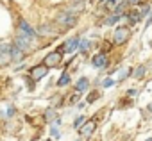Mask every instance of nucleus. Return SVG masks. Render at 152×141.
<instances>
[{
  "label": "nucleus",
  "instance_id": "nucleus-18",
  "mask_svg": "<svg viewBox=\"0 0 152 141\" xmlns=\"http://www.w3.org/2000/svg\"><path fill=\"white\" fill-rule=\"evenodd\" d=\"M79 48H81L83 52H86V50L90 48V41H88V39H81V41H79Z\"/></svg>",
  "mask_w": 152,
  "mask_h": 141
},
{
  "label": "nucleus",
  "instance_id": "nucleus-11",
  "mask_svg": "<svg viewBox=\"0 0 152 141\" xmlns=\"http://www.w3.org/2000/svg\"><path fill=\"white\" fill-rule=\"evenodd\" d=\"M23 55H25V52H23V50H20V48L13 43V45H11V61L20 63V61H23Z\"/></svg>",
  "mask_w": 152,
  "mask_h": 141
},
{
  "label": "nucleus",
  "instance_id": "nucleus-7",
  "mask_svg": "<svg viewBox=\"0 0 152 141\" xmlns=\"http://www.w3.org/2000/svg\"><path fill=\"white\" fill-rule=\"evenodd\" d=\"M47 72H48V68H47L45 64L34 66V68L31 70V79H32V81H41V79L47 75Z\"/></svg>",
  "mask_w": 152,
  "mask_h": 141
},
{
  "label": "nucleus",
  "instance_id": "nucleus-23",
  "mask_svg": "<svg viewBox=\"0 0 152 141\" xmlns=\"http://www.w3.org/2000/svg\"><path fill=\"white\" fill-rule=\"evenodd\" d=\"M52 118H54V109H47V113H45V120L50 121Z\"/></svg>",
  "mask_w": 152,
  "mask_h": 141
},
{
  "label": "nucleus",
  "instance_id": "nucleus-12",
  "mask_svg": "<svg viewBox=\"0 0 152 141\" xmlns=\"http://www.w3.org/2000/svg\"><path fill=\"white\" fill-rule=\"evenodd\" d=\"M91 64H93L95 68H106V66H107V57H106V54H97V55L91 59Z\"/></svg>",
  "mask_w": 152,
  "mask_h": 141
},
{
  "label": "nucleus",
  "instance_id": "nucleus-15",
  "mask_svg": "<svg viewBox=\"0 0 152 141\" xmlns=\"http://www.w3.org/2000/svg\"><path fill=\"white\" fill-rule=\"evenodd\" d=\"M120 18H122L120 15L113 13V15H109V16L104 20V23H106V25H115V23H118V22H120Z\"/></svg>",
  "mask_w": 152,
  "mask_h": 141
},
{
  "label": "nucleus",
  "instance_id": "nucleus-10",
  "mask_svg": "<svg viewBox=\"0 0 152 141\" xmlns=\"http://www.w3.org/2000/svg\"><path fill=\"white\" fill-rule=\"evenodd\" d=\"M95 127H97V121H95V120H90V121H86V123L81 127V136H84V137H90V136L93 134Z\"/></svg>",
  "mask_w": 152,
  "mask_h": 141
},
{
  "label": "nucleus",
  "instance_id": "nucleus-24",
  "mask_svg": "<svg viewBox=\"0 0 152 141\" xmlns=\"http://www.w3.org/2000/svg\"><path fill=\"white\" fill-rule=\"evenodd\" d=\"M15 113H16V111H15V107H13V105H9V107H7V114H6V116H7V118H11Z\"/></svg>",
  "mask_w": 152,
  "mask_h": 141
},
{
  "label": "nucleus",
  "instance_id": "nucleus-26",
  "mask_svg": "<svg viewBox=\"0 0 152 141\" xmlns=\"http://www.w3.org/2000/svg\"><path fill=\"white\" fill-rule=\"evenodd\" d=\"M102 86H104V88H109V86H113V81H111V79H106Z\"/></svg>",
  "mask_w": 152,
  "mask_h": 141
},
{
  "label": "nucleus",
  "instance_id": "nucleus-29",
  "mask_svg": "<svg viewBox=\"0 0 152 141\" xmlns=\"http://www.w3.org/2000/svg\"><path fill=\"white\" fill-rule=\"evenodd\" d=\"M152 23V13H150V16H148V20H147V25H150Z\"/></svg>",
  "mask_w": 152,
  "mask_h": 141
},
{
  "label": "nucleus",
  "instance_id": "nucleus-19",
  "mask_svg": "<svg viewBox=\"0 0 152 141\" xmlns=\"http://www.w3.org/2000/svg\"><path fill=\"white\" fill-rule=\"evenodd\" d=\"M143 75H145V66H138V68H136V73H134V77H136V79H141Z\"/></svg>",
  "mask_w": 152,
  "mask_h": 141
},
{
  "label": "nucleus",
  "instance_id": "nucleus-3",
  "mask_svg": "<svg viewBox=\"0 0 152 141\" xmlns=\"http://www.w3.org/2000/svg\"><path fill=\"white\" fill-rule=\"evenodd\" d=\"M36 34H39V36H43V38H52V36H57L59 31H57V27H56L54 23H41V25L38 27V32H36Z\"/></svg>",
  "mask_w": 152,
  "mask_h": 141
},
{
  "label": "nucleus",
  "instance_id": "nucleus-1",
  "mask_svg": "<svg viewBox=\"0 0 152 141\" xmlns=\"http://www.w3.org/2000/svg\"><path fill=\"white\" fill-rule=\"evenodd\" d=\"M77 22H79V16H77V13H73L72 9H66V11H61V13L56 15V23H59L64 29L75 27Z\"/></svg>",
  "mask_w": 152,
  "mask_h": 141
},
{
  "label": "nucleus",
  "instance_id": "nucleus-17",
  "mask_svg": "<svg viewBox=\"0 0 152 141\" xmlns=\"http://www.w3.org/2000/svg\"><path fill=\"white\" fill-rule=\"evenodd\" d=\"M99 97H100V91H91V93L86 97V102H88V104H93Z\"/></svg>",
  "mask_w": 152,
  "mask_h": 141
},
{
  "label": "nucleus",
  "instance_id": "nucleus-28",
  "mask_svg": "<svg viewBox=\"0 0 152 141\" xmlns=\"http://www.w3.org/2000/svg\"><path fill=\"white\" fill-rule=\"evenodd\" d=\"M127 4H140V0H125Z\"/></svg>",
  "mask_w": 152,
  "mask_h": 141
},
{
  "label": "nucleus",
  "instance_id": "nucleus-2",
  "mask_svg": "<svg viewBox=\"0 0 152 141\" xmlns=\"http://www.w3.org/2000/svg\"><path fill=\"white\" fill-rule=\"evenodd\" d=\"M131 36V31L129 27H116L115 32H113V43L115 45H124Z\"/></svg>",
  "mask_w": 152,
  "mask_h": 141
},
{
  "label": "nucleus",
  "instance_id": "nucleus-13",
  "mask_svg": "<svg viewBox=\"0 0 152 141\" xmlns=\"http://www.w3.org/2000/svg\"><path fill=\"white\" fill-rule=\"evenodd\" d=\"M125 16H127V20H129V25H134L136 22L141 20V15H140L138 11H131V13H127Z\"/></svg>",
  "mask_w": 152,
  "mask_h": 141
},
{
  "label": "nucleus",
  "instance_id": "nucleus-22",
  "mask_svg": "<svg viewBox=\"0 0 152 141\" xmlns=\"http://www.w3.org/2000/svg\"><path fill=\"white\" fill-rule=\"evenodd\" d=\"M148 13H150V6H147V4H145V6H141V11H140L141 18H143V16H147Z\"/></svg>",
  "mask_w": 152,
  "mask_h": 141
},
{
  "label": "nucleus",
  "instance_id": "nucleus-20",
  "mask_svg": "<svg viewBox=\"0 0 152 141\" xmlns=\"http://www.w3.org/2000/svg\"><path fill=\"white\" fill-rule=\"evenodd\" d=\"M132 73V70L131 68H127V70H122V72H120V77H118V81H124L127 75H131Z\"/></svg>",
  "mask_w": 152,
  "mask_h": 141
},
{
  "label": "nucleus",
  "instance_id": "nucleus-14",
  "mask_svg": "<svg viewBox=\"0 0 152 141\" xmlns=\"http://www.w3.org/2000/svg\"><path fill=\"white\" fill-rule=\"evenodd\" d=\"M88 86H90V81H88L86 77H81V79L77 81V84H75V89H77V91H84Z\"/></svg>",
  "mask_w": 152,
  "mask_h": 141
},
{
  "label": "nucleus",
  "instance_id": "nucleus-8",
  "mask_svg": "<svg viewBox=\"0 0 152 141\" xmlns=\"http://www.w3.org/2000/svg\"><path fill=\"white\" fill-rule=\"evenodd\" d=\"M77 48H79V38H72V39H68V41H66V43H64L57 52H61V54H63V52L72 54L73 50H77Z\"/></svg>",
  "mask_w": 152,
  "mask_h": 141
},
{
  "label": "nucleus",
  "instance_id": "nucleus-31",
  "mask_svg": "<svg viewBox=\"0 0 152 141\" xmlns=\"http://www.w3.org/2000/svg\"><path fill=\"white\" fill-rule=\"evenodd\" d=\"M147 141H152V137H150V139H147Z\"/></svg>",
  "mask_w": 152,
  "mask_h": 141
},
{
  "label": "nucleus",
  "instance_id": "nucleus-21",
  "mask_svg": "<svg viewBox=\"0 0 152 141\" xmlns=\"http://www.w3.org/2000/svg\"><path fill=\"white\" fill-rule=\"evenodd\" d=\"M104 2V6L106 7H111V9H115V6L118 4V0H102Z\"/></svg>",
  "mask_w": 152,
  "mask_h": 141
},
{
  "label": "nucleus",
  "instance_id": "nucleus-25",
  "mask_svg": "<svg viewBox=\"0 0 152 141\" xmlns=\"http://www.w3.org/2000/svg\"><path fill=\"white\" fill-rule=\"evenodd\" d=\"M83 121H84V116H77V118H75V123H73V125H75V127H79Z\"/></svg>",
  "mask_w": 152,
  "mask_h": 141
},
{
  "label": "nucleus",
  "instance_id": "nucleus-6",
  "mask_svg": "<svg viewBox=\"0 0 152 141\" xmlns=\"http://www.w3.org/2000/svg\"><path fill=\"white\" fill-rule=\"evenodd\" d=\"M31 38H27V36H23V34H18L16 38H15V45L20 48V50H23V52H31L32 50V47H31Z\"/></svg>",
  "mask_w": 152,
  "mask_h": 141
},
{
  "label": "nucleus",
  "instance_id": "nucleus-27",
  "mask_svg": "<svg viewBox=\"0 0 152 141\" xmlns=\"http://www.w3.org/2000/svg\"><path fill=\"white\" fill-rule=\"evenodd\" d=\"M50 132H52V136H56V137H59V136H61V132H59L56 127H52V130H50Z\"/></svg>",
  "mask_w": 152,
  "mask_h": 141
},
{
  "label": "nucleus",
  "instance_id": "nucleus-5",
  "mask_svg": "<svg viewBox=\"0 0 152 141\" xmlns=\"http://www.w3.org/2000/svg\"><path fill=\"white\" fill-rule=\"evenodd\" d=\"M43 64L47 66V68H57L59 64H61V52H50L45 59H43Z\"/></svg>",
  "mask_w": 152,
  "mask_h": 141
},
{
  "label": "nucleus",
  "instance_id": "nucleus-4",
  "mask_svg": "<svg viewBox=\"0 0 152 141\" xmlns=\"http://www.w3.org/2000/svg\"><path fill=\"white\" fill-rule=\"evenodd\" d=\"M18 31H20V34H23V36H27V38H31V39H34L36 38V31L29 25V22L27 20H23V18H20L18 20Z\"/></svg>",
  "mask_w": 152,
  "mask_h": 141
},
{
  "label": "nucleus",
  "instance_id": "nucleus-9",
  "mask_svg": "<svg viewBox=\"0 0 152 141\" xmlns=\"http://www.w3.org/2000/svg\"><path fill=\"white\" fill-rule=\"evenodd\" d=\"M7 61H11V45L0 43V64H6Z\"/></svg>",
  "mask_w": 152,
  "mask_h": 141
},
{
  "label": "nucleus",
  "instance_id": "nucleus-30",
  "mask_svg": "<svg viewBox=\"0 0 152 141\" xmlns=\"http://www.w3.org/2000/svg\"><path fill=\"white\" fill-rule=\"evenodd\" d=\"M148 111H152V104H150V105H148Z\"/></svg>",
  "mask_w": 152,
  "mask_h": 141
},
{
  "label": "nucleus",
  "instance_id": "nucleus-16",
  "mask_svg": "<svg viewBox=\"0 0 152 141\" xmlns=\"http://www.w3.org/2000/svg\"><path fill=\"white\" fill-rule=\"evenodd\" d=\"M70 82V75H68V72H64L63 75H61V79L57 81V86H66Z\"/></svg>",
  "mask_w": 152,
  "mask_h": 141
}]
</instances>
